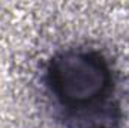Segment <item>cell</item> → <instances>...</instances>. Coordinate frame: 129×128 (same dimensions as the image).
I'll return each instance as SVG.
<instances>
[{
    "label": "cell",
    "instance_id": "6da1fadb",
    "mask_svg": "<svg viewBox=\"0 0 129 128\" xmlns=\"http://www.w3.org/2000/svg\"><path fill=\"white\" fill-rule=\"evenodd\" d=\"M44 80L64 128H120L123 110L114 98L113 68L99 50H59L45 65Z\"/></svg>",
    "mask_w": 129,
    "mask_h": 128
}]
</instances>
